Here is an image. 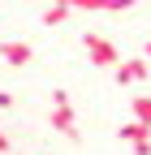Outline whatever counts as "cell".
Masks as SVG:
<instances>
[{
  "label": "cell",
  "instance_id": "obj_1",
  "mask_svg": "<svg viewBox=\"0 0 151 155\" xmlns=\"http://www.w3.org/2000/svg\"><path fill=\"white\" fill-rule=\"evenodd\" d=\"M82 48H86V56H91V65H95V69H112V73H117L121 52H117V43H112V39L86 30V35H82Z\"/></svg>",
  "mask_w": 151,
  "mask_h": 155
},
{
  "label": "cell",
  "instance_id": "obj_7",
  "mask_svg": "<svg viewBox=\"0 0 151 155\" xmlns=\"http://www.w3.org/2000/svg\"><path fill=\"white\" fill-rule=\"evenodd\" d=\"M129 116H134L138 125H147V129H151V95H138V99L129 104Z\"/></svg>",
  "mask_w": 151,
  "mask_h": 155
},
{
  "label": "cell",
  "instance_id": "obj_5",
  "mask_svg": "<svg viewBox=\"0 0 151 155\" xmlns=\"http://www.w3.org/2000/svg\"><path fill=\"white\" fill-rule=\"evenodd\" d=\"M121 142L134 147V155H151V129L138 125V121H125L121 125Z\"/></svg>",
  "mask_w": 151,
  "mask_h": 155
},
{
  "label": "cell",
  "instance_id": "obj_8",
  "mask_svg": "<svg viewBox=\"0 0 151 155\" xmlns=\"http://www.w3.org/2000/svg\"><path fill=\"white\" fill-rule=\"evenodd\" d=\"M0 108H13V95L9 91H0Z\"/></svg>",
  "mask_w": 151,
  "mask_h": 155
},
{
  "label": "cell",
  "instance_id": "obj_3",
  "mask_svg": "<svg viewBox=\"0 0 151 155\" xmlns=\"http://www.w3.org/2000/svg\"><path fill=\"white\" fill-rule=\"evenodd\" d=\"M147 73H151V61H147V56H125L112 78H117L121 86H134V82H147Z\"/></svg>",
  "mask_w": 151,
  "mask_h": 155
},
{
  "label": "cell",
  "instance_id": "obj_4",
  "mask_svg": "<svg viewBox=\"0 0 151 155\" xmlns=\"http://www.w3.org/2000/svg\"><path fill=\"white\" fill-rule=\"evenodd\" d=\"M0 61L13 65V69H22V65L35 61V48L26 43V39H0Z\"/></svg>",
  "mask_w": 151,
  "mask_h": 155
},
{
  "label": "cell",
  "instance_id": "obj_6",
  "mask_svg": "<svg viewBox=\"0 0 151 155\" xmlns=\"http://www.w3.org/2000/svg\"><path fill=\"white\" fill-rule=\"evenodd\" d=\"M39 17H43V26H61V22H69V17H73V5H48Z\"/></svg>",
  "mask_w": 151,
  "mask_h": 155
},
{
  "label": "cell",
  "instance_id": "obj_9",
  "mask_svg": "<svg viewBox=\"0 0 151 155\" xmlns=\"http://www.w3.org/2000/svg\"><path fill=\"white\" fill-rule=\"evenodd\" d=\"M143 56H147V61H151V39H147V43H143Z\"/></svg>",
  "mask_w": 151,
  "mask_h": 155
},
{
  "label": "cell",
  "instance_id": "obj_2",
  "mask_svg": "<svg viewBox=\"0 0 151 155\" xmlns=\"http://www.w3.org/2000/svg\"><path fill=\"white\" fill-rule=\"evenodd\" d=\"M52 129L56 134H65V138H73L78 142V121H73V108H69V95L65 91H52Z\"/></svg>",
  "mask_w": 151,
  "mask_h": 155
}]
</instances>
